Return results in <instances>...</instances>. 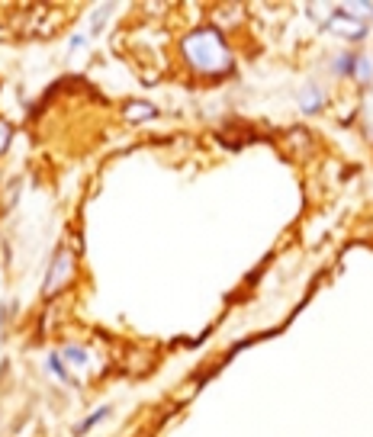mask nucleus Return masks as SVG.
<instances>
[{"mask_svg":"<svg viewBox=\"0 0 373 437\" xmlns=\"http://www.w3.org/2000/svg\"><path fill=\"white\" fill-rule=\"evenodd\" d=\"M187 52L190 58H193V65L206 68V71H216V68L225 65V49H222L219 36L216 32H196V36L187 39Z\"/></svg>","mask_w":373,"mask_h":437,"instance_id":"obj_1","label":"nucleus"},{"mask_svg":"<svg viewBox=\"0 0 373 437\" xmlns=\"http://www.w3.org/2000/svg\"><path fill=\"white\" fill-rule=\"evenodd\" d=\"M106 415H110V408H97V412H93V415H90V418H87V421H84V425H77V428H74V434H84V431H90V428H93V425H97V421H103V418H106Z\"/></svg>","mask_w":373,"mask_h":437,"instance_id":"obj_2","label":"nucleus"},{"mask_svg":"<svg viewBox=\"0 0 373 437\" xmlns=\"http://www.w3.org/2000/svg\"><path fill=\"white\" fill-rule=\"evenodd\" d=\"M52 370L58 373L62 379H68V373H65V366H62V357H52Z\"/></svg>","mask_w":373,"mask_h":437,"instance_id":"obj_3","label":"nucleus"},{"mask_svg":"<svg viewBox=\"0 0 373 437\" xmlns=\"http://www.w3.org/2000/svg\"><path fill=\"white\" fill-rule=\"evenodd\" d=\"M3 139H10V129H6L3 122H0V151H3Z\"/></svg>","mask_w":373,"mask_h":437,"instance_id":"obj_4","label":"nucleus"}]
</instances>
